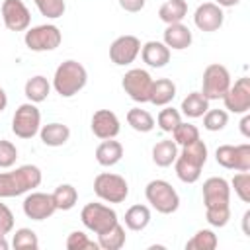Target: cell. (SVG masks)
<instances>
[{"label": "cell", "mask_w": 250, "mask_h": 250, "mask_svg": "<svg viewBox=\"0 0 250 250\" xmlns=\"http://www.w3.org/2000/svg\"><path fill=\"white\" fill-rule=\"evenodd\" d=\"M203 203H205V219L211 227H225L230 219V184L213 176L203 182Z\"/></svg>", "instance_id": "obj_1"}, {"label": "cell", "mask_w": 250, "mask_h": 250, "mask_svg": "<svg viewBox=\"0 0 250 250\" xmlns=\"http://www.w3.org/2000/svg\"><path fill=\"white\" fill-rule=\"evenodd\" d=\"M41 180L43 174L33 164H23L18 166L16 170L0 172V199L18 197L27 191H33L35 188H39Z\"/></svg>", "instance_id": "obj_2"}, {"label": "cell", "mask_w": 250, "mask_h": 250, "mask_svg": "<svg viewBox=\"0 0 250 250\" xmlns=\"http://www.w3.org/2000/svg\"><path fill=\"white\" fill-rule=\"evenodd\" d=\"M207 162V145L197 139L186 146H182V152H178V158L174 160L176 176L184 184H195L201 176V168Z\"/></svg>", "instance_id": "obj_3"}, {"label": "cell", "mask_w": 250, "mask_h": 250, "mask_svg": "<svg viewBox=\"0 0 250 250\" xmlns=\"http://www.w3.org/2000/svg\"><path fill=\"white\" fill-rule=\"evenodd\" d=\"M86 82H88L86 68L78 61H72V59L61 62L53 76V88L62 98H72L86 86Z\"/></svg>", "instance_id": "obj_4"}, {"label": "cell", "mask_w": 250, "mask_h": 250, "mask_svg": "<svg viewBox=\"0 0 250 250\" xmlns=\"http://www.w3.org/2000/svg\"><path fill=\"white\" fill-rule=\"evenodd\" d=\"M145 197L150 203L152 209H156L162 215H170L178 211L180 207V195L166 180H152L145 188Z\"/></svg>", "instance_id": "obj_5"}, {"label": "cell", "mask_w": 250, "mask_h": 250, "mask_svg": "<svg viewBox=\"0 0 250 250\" xmlns=\"http://www.w3.org/2000/svg\"><path fill=\"white\" fill-rule=\"evenodd\" d=\"M94 193L105 203H123L129 195V184L119 174L102 172L94 180Z\"/></svg>", "instance_id": "obj_6"}, {"label": "cell", "mask_w": 250, "mask_h": 250, "mask_svg": "<svg viewBox=\"0 0 250 250\" xmlns=\"http://www.w3.org/2000/svg\"><path fill=\"white\" fill-rule=\"evenodd\" d=\"M80 221L94 234H102L119 223L115 209H111L109 205H104V203H86L80 211Z\"/></svg>", "instance_id": "obj_7"}, {"label": "cell", "mask_w": 250, "mask_h": 250, "mask_svg": "<svg viewBox=\"0 0 250 250\" xmlns=\"http://www.w3.org/2000/svg\"><path fill=\"white\" fill-rule=\"evenodd\" d=\"M25 47L29 51L35 53H43V51H53L61 45L62 41V33L57 25L53 23H43V25H35L31 29L25 31Z\"/></svg>", "instance_id": "obj_8"}, {"label": "cell", "mask_w": 250, "mask_h": 250, "mask_svg": "<svg viewBox=\"0 0 250 250\" xmlns=\"http://www.w3.org/2000/svg\"><path fill=\"white\" fill-rule=\"evenodd\" d=\"M230 86V74L227 66L213 62L203 70L201 78V94L211 102V100H221Z\"/></svg>", "instance_id": "obj_9"}, {"label": "cell", "mask_w": 250, "mask_h": 250, "mask_svg": "<svg viewBox=\"0 0 250 250\" xmlns=\"http://www.w3.org/2000/svg\"><path fill=\"white\" fill-rule=\"evenodd\" d=\"M41 129V111L35 104H21L12 117V131L20 139H31Z\"/></svg>", "instance_id": "obj_10"}, {"label": "cell", "mask_w": 250, "mask_h": 250, "mask_svg": "<svg viewBox=\"0 0 250 250\" xmlns=\"http://www.w3.org/2000/svg\"><path fill=\"white\" fill-rule=\"evenodd\" d=\"M215 160L227 170L236 172H248L250 170V145H221L215 150Z\"/></svg>", "instance_id": "obj_11"}, {"label": "cell", "mask_w": 250, "mask_h": 250, "mask_svg": "<svg viewBox=\"0 0 250 250\" xmlns=\"http://www.w3.org/2000/svg\"><path fill=\"white\" fill-rule=\"evenodd\" d=\"M121 86L133 102L145 104V102H148V96H150L152 76L145 68H131V70L125 72V76L121 80Z\"/></svg>", "instance_id": "obj_12"}, {"label": "cell", "mask_w": 250, "mask_h": 250, "mask_svg": "<svg viewBox=\"0 0 250 250\" xmlns=\"http://www.w3.org/2000/svg\"><path fill=\"white\" fill-rule=\"evenodd\" d=\"M225 102V109L230 113H248L250 109V78L240 76L234 84L229 86L227 94L221 98Z\"/></svg>", "instance_id": "obj_13"}, {"label": "cell", "mask_w": 250, "mask_h": 250, "mask_svg": "<svg viewBox=\"0 0 250 250\" xmlns=\"http://www.w3.org/2000/svg\"><path fill=\"white\" fill-rule=\"evenodd\" d=\"M21 205H23L25 217L31 219V221H45L57 211L53 195L51 193H43V191H31L23 199Z\"/></svg>", "instance_id": "obj_14"}, {"label": "cell", "mask_w": 250, "mask_h": 250, "mask_svg": "<svg viewBox=\"0 0 250 250\" xmlns=\"http://www.w3.org/2000/svg\"><path fill=\"white\" fill-rule=\"evenodd\" d=\"M2 20L10 31H25L31 23V14L21 0H4L2 2Z\"/></svg>", "instance_id": "obj_15"}, {"label": "cell", "mask_w": 250, "mask_h": 250, "mask_svg": "<svg viewBox=\"0 0 250 250\" xmlns=\"http://www.w3.org/2000/svg\"><path fill=\"white\" fill-rule=\"evenodd\" d=\"M141 53V41L135 35H121L109 45V59L117 66L131 64Z\"/></svg>", "instance_id": "obj_16"}, {"label": "cell", "mask_w": 250, "mask_h": 250, "mask_svg": "<svg viewBox=\"0 0 250 250\" xmlns=\"http://www.w3.org/2000/svg\"><path fill=\"white\" fill-rule=\"evenodd\" d=\"M225 21V14H223V8L217 6L215 2H205V4H199L195 14H193V23L197 25V29L201 31H217Z\"/></svg>", "instance_id": "obj_17"}, {"label": "cell", "mask_w": 250, "mask_h": 250, "mask_svg": "<svg viewBox=\"0 0 250 250\" xmlns=\"http://www.w3.org/2000/svg\"><path fill=\"white\" fill-rule=\"evenodd\" d=\"M121 131V125H119V119L113 111L109 109H98L94 111L92 115V133L98 137V139H115Z\"/></svg>", "instance_id": "obj_18"}, {"label": "cell", "mask_w": 250, "mask_h": 250, "mask_svg": "<svg viewBox=\"0 0 250 250\" xmlns=\"http://www.w3.org/2000/svg\"><path fill=\"white\" fill-rule=\"evenodd\" d=\"M191 31L188 25H184L182 21L180 23H170L166 25L164 29V45L168 49H176V51H184L191 45Z\"/></svg>", "instance_id": "obj_19"}, {"label": "cell", "mask_w": 250, "mask_h": 250, "mask_svg": "<svg viewBox=\"0 0 250 250\" xmlns=\"http://www.w3.org/2000/svg\"><path fill=\"white\" fill-rule=\"evenodd\" d=\"M143 62H146L152 68H162L170 61V49L162 41H146L141 47Z\"/></svg>", "instance_id": "obj_20"}, {"label": "cell", "mask_w": 250, "mask_h": 250, "mask_svg": "<svg viewBox=\"0 0 250 250\" xmlns=\"http://www.w3.org/2000/svg\"><path fill=\"white\" fill-rule=\"evenodd\" d=\"M176 96V84L170 78H156L152 80V88H150V96L148 102L152 105H168Z\"/></svg>", "instance_id": "obj_21"}, {"label": "cell", "mask_w": 250, "mask_h": 250, "mask_svg": "<svg viewBox=\"0 0 250 250\" xmlns=\"http://www.w3.org/2000/svg\"><path fill=\"white\" fill-rule=\"evenodd\" d=\"M39 137L47 146H62L70 139V129L64 123H47L39 129Z\"/></svg>", "instance_id": "obj_22"}, {"label": "cell", "mask_w": 250, "mask_h": 250, "mask_svg": "<svg viewBox=\"0 0 250 250\" xmlns=\"http://www.w3.org/2000/svg\"><path fill=\"white\" fill-rule=\"evenodd\" d=\"M123 158V146L119 141L104 139L96 148V160L102 166H115Z\"/></svg>", "instance_id": "obj_23"}, {"label": "cell", "mask_w": 250, "mask_h": 250, "mask_svg": "<svg viewBox=\"0 0 250 250\" xmlns=\"http://www.w3.org/2000/svg\"><path fill=\"white\" fill-rule=\"evenodd\" d=\"M176 158H178V145H176L172 139L158 141V143L152 146V162H154L156 166H160V168L172 166Z\"/></svg>", "instance_id": "obj_24"}, {"label": "cell", "mask_w": 250, "mask_h": 250, "mask_svg": "<svg viewBox=\"0 0 250 250\" xmlns=\"http://www.w3.org/2000/svg\"><path fill=\"white\" fill-rule=\"evenodd\" d=\"M182 113L189 119H197L203 117V113L209 109V100L201 94V92H189L184 100H182Z\"/></svg>", "instance_id": "obj_25"}, {"label": "cell", "mask_w": 250, "mask_h": 250, "mask_svg": "<svg viewBox=\"0 0 250 250\" xmlns=\"http://www.w3.org/2000/svg\"><path fill=\"white\" fill-rule=\"evenodd\" d=\"M188 16V4L186 0H166L158 8V18L170 25V23H180Z\"/></svg>", "instance_id": "obj_26"}, {"label": "cell", "mask_w": 250, "mask_h": 250, "mask_svg": "<svg viewBox=\"0 0 250 250\" xmlns=\"http://www.w3.org/2000/svg\"><path fill=\"white\" fill-rule=\"evenodd\" d=\"M51 92V84L45 76L37 74V76H31L27 82H25V88H23V94L25 98L31 102V104H39V102H45L47 96Z\"/></svg>", "instance_id": "obj_27"}, {"label": "cell", "mask_w": 250, "mask_h": 250, "mask_svg": "<svg viewBox=\"0 0 250 250\" xmlns=\"http://www.w3.org/2000/svg\"><path fill=\"white\" fill-rule=\"evenodd\" d=\"M150 223V209L146 205H131L125 211V227L129 230H143Z\"/></svg>", "instance_id": "obj_28"}, {"label": "cell", "mask_w": 250, "mask_h": 250, "mask_svg": "<svg viewBox=\"0 0 250 250\" xmlns=\"http://www.w3.org/2000/svg\"><path fill=\"white\" fill-rule=\"evenodd\" d=\"M51 195H53V201H55L57 211H70L76 205V201H78V191L70 184L57 186V189Z\"/></svg>", "instance_id": "obj_29"}, {"label": "cell", "mask_w": 250, "mask_h": 250, "mask_svg": "<svg viewBox=\"0 0 250 250\" xmlns=\"http://www.w3.org/2000/svg\"><path fill=\"white\" fill-rule=\"evenodd\" d=\"M125 238H127V236H125V229L117 223V225H113L109 230L98 234V246H100L102 250H119V248H123Z\"/></svg>", "instance_id": "obj_30"}, {"label": "cell", "mask_w": 250, "mask_h": 250, "mask_svg": "<svg viewBox=\"0 0 250 250\" xmlns=\"http://www.w3.org/2000/svg\"><path fill=\"white\" fill-rule=\"evenodd\" d=\"M127 123L139 133H148L154 129V117L141 107H133L127 111Z\"/></svg>", "instance_id": "obj_31"}, {"label": "cell", "mask_w": 250, "mask_h": 250, "mask_svg": "<svg viewBox=\"0 0 250 250\" xmlns=\"http://www.w3.org/2000/svg\"><path fill=\"white\" fill-rule=\"evenodd\" d=\"M217 244H219L217 234H215L211 229H201V230H197V232L186 242V248H188V250H215Z\"/></svg>", "instance_id": "obj_32"}, {"label": "cell", "mask_w": 250, "mask_h": 250, "mask_svg": "<svg viewBox=\"0 0 250 250\" xmlns=\"http://www.w3.org/2000/svg\"><path fill=\"white\" fill-rule=\"evenodd\" d=\"M12 246L18 250H37L39 248V238L31 229H18L12 236Z\"/></svg>", "instance_id": "obj_33"}, {"label": "cell", "mask_w": 250, "mask_h": 250, "mask_svg": "<svg viewBox=\"0 0 250 250\" xmlns=\"http://www.w3.org/2000/svg\"><path fill=\"white\" fill-rule=\"evenodd\" d=\"M172 135H174V143H176V145L186 146V145H189V143H193V141L199 139V129H197L195 125H191V123L180 121V123L176 125V129L172 131Z\"/></svg>", "instance_id": "obj_34"}, {"label": "cell", "mask_w": 250, "mask_h": 250, "mask_svg": "<svg viewBox=\"0 0 250 250\" xmlns=\"http://www.w3.org/2000/svg\"><path fill=\"white\" fill-rule=\"evenodd\" d=\"M229 123V113L225 109H207L203 113V127L207 131H221Z\"/></svg>", "instance_id": "obj_35"}, {"label": "cell", "mask_w": 250, "mask_h": 250, "mask_svg": "<svg viewBox=\"0 0 250 250\" xmlns=\"http://www.w3.org/2000/svg\"><path fill=\"white\" fill-rule=\"evenodd\" d=\"M66 248L68 250H98V240L94 242L92 238H88L86 232L82 230H72L66 238Z\"/></svg>", "instance_id": "obj_36"}, {"label": "cell", "mask_w": 250, "mask_h": 250, "mask_svg": "<svg viewBox=\"0 0 250 250\" xmlns=\"http://www.w3.org/2000/svg\"><path fill=\"white\" fill-rule=\"evenodd\" d=\"M37 10L41 12V16L49 18V20H57L64 14L66 10V4L64 0H33Z\"/></svg>", "instance_id": "obj_37"}, {"label": "cell", "mask_w": 250, "mask_h": 250, "mask_svg": "<svg viewBox=\"0 0 250 250\" xmlns=\"http://www.w3.org/2000/svg\"><path fill=\"white\" fill-rule=\"evenodd\" d=\"M180 121H182V115H180V111L174 109V107H164V109H160V113H158V117H156V123H158V127H160L164 133H172Z\"/></svg>", "instance_id": "obj_38"}, {"label": "cell", "mask_w": 250, "mask_h": 250, "mask_svg": "<svg viewBox=\"0 0 250 250\" xmlns=\"http://www.w3.org/2000/svg\"><path fill=\"white\" fill-rule=\"evenodd\" d=\"M230 186L234 188V193L238 195L240 201L250 203V174L248 172H238L230 180Z\"/></svg>", "instance_id": "obj_39"}, {"label": "cell", "mask_w": 250, "mask_h": 250, "mask_svg": "<svg viewBox=\"0 0 250 250\" xmlns=\"http://www.w3.org/2000/svg\"><path fill=\"white\" fill-rule=\"evenodd\" d=\"M18 160V148L12 141L0 139V168H12Z\"/></svg>", "instance_id": "obj_40"}, {"label": "cell", "mask_w": 250, "mask_h": 250, "mask_svg": "<svg viewBox=\"0 0 250 250\" xmlns=\"http://www.w3.org/2000/svg\"><path fill=\"white\" fill-rule=\"evenodd\" d=\"M14 229V213L10 211V207L6 203L0 201V234H8Z\"/></svg>", "instance_id": "obj_41"}, {"label": "cell", "mask_w": 250, "mask_h": 250, "mask_svg": "<svg viewBox=\"0 0 250 250\" xmlns=\"http://www.w3.org/2000/svg\"><path fill=\"white\" fill-rule=\"evenodd\" d=\"M119 6L125 10V12H131V14H137L145 8V2L146 0H117Z\"/></svg>", "instance_id": "obj_42"}, {"label": "cell", "mask_w": 250, "mask_h": 250, "mask_svg": "<svg viewBox=\"0 0 250 250\" xmlns=\"http://www.w3.org/2000/svg\"><path fill=\"white\" fill-rule=\"evenodd\" d=\"M242 115H244V117L240 119V133L248 139V137H250V115H248V113H242Z\"/></svg>", "instance_id": "obj_43"}, {"label": "cell", "mask_w": 250, "mask_h": 250, "mask_svg": "<svg viewBox=\"0 0 250 250\" xmlns=\"http://www.w3.org/2000/svg\"><path fill=\"white\" fill-rule=\"evenodd\" d=\"M240 0H217L215 4L217 6H221V8H232V6H236Z\"/></svg>", "instance_id": "obj_44"}, {"label": "cell", "mask_w": 250, "mask_h": 250, "mask_svg": "<svg viewBox=\"0 0 250 250\" xmlns=\"http://www.w3.org/2000/svg\"><path fill=\"white\" fill-rule=\"evenodd\" d=\"M6 105H8V96H6L4 88H0V111H4Z\"/></svg>", "instance_id": "obj_45"}, {"label": "cell", "mask_w": 250, "mask_h": 250, "mask_svg": "<svg viewBox=\"0 0 250 250\" xmlns=\"http://www.w3.org/2000/svg\"><path fill=\"white\" fill-rule=\"evenodd\" d=\"M248 219H250V211H246V213H244V217H242V227H244V234H250V230H248Z\"/></svg>", "instance_id": "obj_46"}, {"label": "cell", "mask_w": 250, "mask_h": 250, "mask_svg": "<svg viewBox=\"0 0 250 250\" xmlns=\"http://www.w3.org/2000/svg\"><path fill=\"white\" fill-rule=\"evenodd\" d=\"M8 240H6V236L4 234H0V250H8Z\"/></svg>", "instance_id": "obj_47"}]
</instances>
